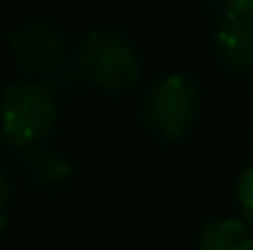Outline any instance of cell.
Returning a JSON list of instances; mask_svg holds the SVG:
<instances>
[{"mask_svg":"<svg viewBox=\"0 0 253 250\" xmlns=\"http://www.w3.org/2000/svg\"><path fill=\"white\" fill-rule=\"evenodd\" d=\"M221 59L232 70H253V5H226V14L215 33Z\"/></svg>","mask_w":253,"mask_h":250,"instance_id":"5b68a950","label":"cell"},{"mask_svg":"<svg viewBox=\"0 0 253 250\" xmlns=\"http://www.w3.org/2000/svg\"><path fill=\"white\" fill-rule=\"evenodd\" d=\"M197 250H253V229L240 218L208 221L197 234Z\"/></svg>","mask_w":253,"mask_h":250,"instance_id":"8992f818","label":"cell"},{"mask_svg":"<svg viewBox=\"0 0 253 250\" xmlns=\"http://www.w3.org/2000/svg\"><path fill=\"white\" fill-rule=\"evenodd\" d=\"M237 202L243 207V213L253 221V164L243 170V175L237 178Z\"/></svg>","mask_w":253,"mask_h":250,"instance_id":"ba28073f","label":"cell"},{"mask_svg":"<svg viewBox=\"0 0 253 250\" xmlns=\"http://www.w3.org/2000/svg\"><path fill=\"white\" fill-rule=\"evenodd\" d=\"M200 92L186 75H165L148 89L143 100V121L162 140H180L197 121Z\"/></svg>","mask_w":253,"mask_h":250,"instance_id":"3957f363","label":"cell"},{"mask_svg":"<svg viewBox=\"0 0 253 250\" xmlns=\"http://www.w3.org/2000/svg\"><path fill=\"white\" fill-rule=\"evenodd\" d=\"M81 78L102 92H126L140 81V57L137 49L119 33L97 30L81 43L76 57Z\"/></svg>","mask_w":253,"mask_h":250,"instance_id":"7a4b0ae2","label":"cell"},{"mask_svg":"<svg viewBox=\"0 0 253 250\" xmlns=\"http://www.w3.org/2000/svg\"><path fill=\"white\" fill-rule=\"evenodd\" d=\"M57 100L41 81H16L0 97V132L11 145H38L57 127Z\"/></svg>","mask_w":253,"mask_h":250,"instance_id":"6da1fadb","label":"cell"},{"mask_svg":"<svg viewBox=\"0 0 253 250\" xmlns=\"http://www.w3.org/2000/svg\"><path fill=\"white\" fill-rule=\"evenodd\" d=\"M245 3H251V5H253V0H245Z\"/></svg>","mask_w":253,"mask_h":250,"instance_id":"30bf717a","label":"cell"},{"mask_svg":"<svg viewBox=\"0 0 253 250\" xmlns=\"http://www.w3.org/2000/svg\"><path fill=\"white\" fill-rule=\"evenodd\" d=\"M11 57L33 78H54L68 68V40L46 22H30L11 35Z\"/></svg>","mask_w":253,"mask_h":250,"instance_id":"277c9868","label":"cell"},{"mask_svg":"<svg viewBox=\"0 0 253 250\" xmlns=\"http://www.w3.org/2000/svg\"><path fill=\"white\" fill-rule=\"evenodd\" d=\"M8 199H11V178H8V172L0 167V229H3V221H5Z\"/></svg>","mask_w":253,"mask_h":250,"instance_id":"9c48e42d","label":"cell"},{"mask_svg":"<svg viewBox=\"0 0 253 250\" xmlns=\"http://www.w3.org/2000/svg\"><path fill=\"white\" fill-rule=\"evenodd\" d=\"M30 175H33L41 186H62L70 178V164L65 162L59 153L38 151L30 159Z\"/></svg>","mask_w":253,"mask_h":250,"instance_id":"52a82bcc","label":"cell"}]
</instances>
